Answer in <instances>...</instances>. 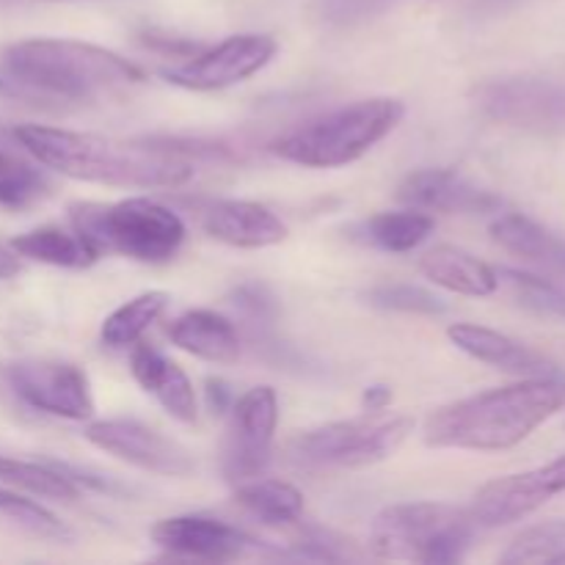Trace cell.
<instances>
[{"instance_id": "6da1fadb", "label": "cell", "mask_w": 565, "mask_h": 565, "mask_svg": "<svg viewBox=\"0 0 565 565\" xmlns=\"http://www.w3.org/2000/svg\"><path fill=\"white\" fill-rule=\"evenodd\" d=\"M141 81L143 72L119 53L77 39H22L0 50V97L39 108L81 105Z\"/></svg>"}, {"instance_id": "7a4b0ae2", "label": "cell", "mask_w": 565, "mask_h": 565, "mask_svg": "<svg viewBox=\"0 0 565 565\" xmlns=\"http://www.w3.org/2000/svg\"><path fill=\"white\" fill-rule=\"evenodd\" d=\"M20 147L33 160L81 182L114 188H180L193 177V163L171 141H116L64 127L20 125Z\"/></svg>"}, {"instance_id": "3957f363", "label": "cell", "mask_w": 565, "mask_h": 565, "mask_svg": "<svg viewBox=\"0 0 565 565\" xmlns=\"http://www.w3.org/2000/svg\"><path fill=\"white\" fill-rule=\"evenodd\" d=\"M563 406L565 379H522L436 408L423 439L439 450H511Z\"/></svg>"}, {"instance_id": "277c9868", "label": "cell", "mask_w": 565, "mask_h": 565, "mask_svg": "<svg viewBox=\"0 0 565 565\" xmlns=\"http://www.w3.org/2000/svg\"><path fill=\"white\" fill-rule=\"evenodd\" d=\"M403 116L406 105L395 97L359 99L274 138L270 152L307 169H340L364 158L375 143L384 141L401 125Z\"/></svg>"}, {"instance_id": "5b68a950", "label": "cell", "mask_w": 565, "mask_h": 565, "mask_svg": "<svg viewBox=\"0 0 565 565\" xmlns=\"http://www.w3.org/2000/svg\"><path fill=\"white\" fill-rule=\"evenodd\" d=\"M472 539L467 508L447 502H397L370 524V552L381 561L450 565L467 557Z\"/></svg>"}, {"instance_id": "8992f818", "label": "cell", "mask_w": 565, "mask_h": 565, "mask_svg": "<svg viewBox=\"0 0 565 565\" xmlns=\"http://www.w3.org/2000/svg\"><path fill=\"white\" fill-rule=\"evenodd\" d=\"M70 221L99 254H121L136 263H166L185 241L180 215L143 196L116 204L77 202L70 207Z\"/></svg>"}, {"instance_id": "52a82bcc", "label": "cell", "mask_w": 565, "mask_h": 565, "mask_svg": "<svg viewBox=\"0 0 565 565\" xmlns=\"http://www.w3.org/2000/svg\"><path fill=\"white\" fill-rule=\"evenodd\" d=\"M414 434L408 414L342 419L301 430L285 447V456L298 469H362L386 461Z\"/></svg>"}, {"instance_id": "ba28073f", "label": "cell", "mask_w": 565, "mask_h": 565, "mask_svg": "<svg viewBox=\"0 0 565 565\" xmlns=\"http://www.w3.org/2000/svg\"><path fill=\"white\" fill-rule=\"evenodd\" d=\"M483 116L544 136L565 132V83L555 77H500L475 92Z\"/></svg>"}, {"instance_id": "9c48e42d", "label": "cell", "mask_w": 565, "mask_h": 565, "mask_svg": "<svg viewBox=\"0 0 565 565\" xmlns=\"http://www.w3.org/2000/svg\"><path fill=\"white\" fill-rule=\"evenodd\" d=\"M276 425H279V397L270 386H254L230 408L221 469L230 483L259 478L274 456Z\"/></svg>"}, {"instance_id": "30bf717a", "label": "cell", "mask_w": 565, "mask_h": 565, "mask_svg": "<svg viewBox=\"0 0 565 565\" xmlns=\"http://www.w3.org/2000/svg\"><path fill=\"white\" fill-rule=\"evenodd\" d=\"M276 50L279 44L268 33H237L215 47L193 53L185 64L163 70V77L188 92H218L265 70Z\"/></svg>"}, {"instance_id": "8fae6325", "label": "cell", "mask_w": 565, "mask_h": 565, "mask_svg": "<svg viewBox=\"0 0 565 565\" xmlns=\"http://www.w3.org/2000/svg\"><path fill=\"white\" fill-rule=\"evenodd\" d=\"M11 390L31 408L61 419H88L94 414L92 384L72 362L22 359L6 367Z\"/></svg>"}, {"instance_id": "7c38bea8", "label": "cell", "mask_w": 565, "mask_h": 565, "mask_svg": "<svg viewBox=\"0 0 565 565\" xmlns=\"http://www.w3.org/2000/svg\"><path fill=\"white\" fill-rule=\"evenodd\" d=\"M86 439L97 450L163 478H188L196 469L191 452L180 441L138 419H99L88 425Z\"/></svg>"}, {"instance_id": "4fadbf2b", "label": "cell", "mask_w": 565, "mask_h": 565, "mask_svg": "<svg viewBox=\"0 0 565 565\" xmlns=\"http://www.w3.org/2000/svg\"><path fill=\"white\" fill-rule=\"evenodd\" d=\"M152 541L171 557L230 563L246 555L254 541L243 530L210 516H171L152 527Z\"/></svg>"}, {"instance_id": "5bb4252c", "label": "cell", "mask_w": 565, "mask_h": 565, "mask_svg": "<svg viewBox=\"0 0 565 565\" xmlns=\"http://www.w3.org/2000/svg\"><path fill=\"white\" fill-rule=\"evenodd\" d=\"M397 199L408 207L447 215H483L502 207L500 196L450 169L412 171L397 188Z\"/></svg>"}, {"instance_id": "9a60e30c", "label": "cell", "mask_w": 565, "mask_h": 565, "mask_svg": "<svg viewBox=\"0 0 565 565\" xmlns=\"http://www.w3.org/2000/svg\"><path fill=\"white\" fill-rule=\"evenodd\" d=\"M199 226L213 241L232 248H268L287 237V226L274 210L243 199H210L196 207Z\"/></svg>"}, {"instance_id": "2e32d148", "label": "cell", "mask_w": 565, "mask_h": 565, "mask_svg": "<svg viewBox=\"0 0 565 565\" xmlns=\"http://www.w3.org/2000/svg\"><path fill=\"white\" fill-rule=\"evenodd\" d=\"M447 337H450L458 351L478 359V362L491 364V367L502 370L508 375H519V379H563L561 364L546 359L544 353L533 351V348L522 345L513 337L502 334V331L475 323H452L447 329Z\"/></svg>"}, {"instance_id": "e0dca14e", "label": "cell", "mask_w": 565, "mask_h": 565, "mask_svg": "<svg viewBox=\"0 0 565 565\" xmlns=\"http://www.w3.org/2000/svg\"><path fill=\"white\" fill-rule=\"evenodd\" d=\"M550 497H555L546 486L541 469L522 475H505V478H497L491 483H486L483 489L475 494L472 505L467 508L469 516H472L475 527H505V524L519 522V519L530 516L533 511H539Z\"/></svg>"}, {"instance_id": "ac0fdd59", "label": "cell", "mask_w": 565, "mask_h": 565, "mask_svg": "<svg viewBox=\"0 0 565 565\" xmlns=\"http://www.w3.org/2000/svg\"><path fill=\"white\" fill-rule=\"evenodd\" d=\"M130 373L138 381V386L163 406V412L169 417L185 425L196 423V392H193L191 379H188L180 364L163 356L154 345H147V342L138 340L130 353Z\"/></svg>"}, {"instance_id": "d6986e66", "label": "cell", "mask_w": 565, "mask_h": 565, "mask_svg": "<svg viewBox=\"0 0 565 565\" xmlns=\"http://www.w3.org/2000/svg\"><path fill=\"white\" fill-rule=\"evenodd\" d=\"M169 340L180 351L213 364H232L241 356V337L224 315L213 309H191L169 326Z\"/></svg>"}, {"instance_id": "ffe728a7", "label": "cell", "mask_w": 565, "mask_h": 565, "mask_svg": "<svg viewBox=\"0 0 565 565\" xmlns=\"http://www.w3.org/2000/svg\"><path fill=\"white\" fill-rule=\"evenodd\" d=\"M419 270L434 285L469 298H486L500 287V274L483 259L456 246H436L419 259Z\"/></svg>"}, {"instance_id": "44dd1931", "label": "cell", "mask_w": 565, "mask_h": 565, "mask_svg": "<svg viewBox=\"0 0 565 565\" xmlns=\"http://www.w3.org/2000/svg\"><path fill=\"white\" fill-rule=\"evenodd\" d=\"M20 257L36 259V263L55 265V268H88L99 259V252L75 230L61 226H39V230L17 235L11 241Z\"/></svg>"}, {"instance_id": "7402d4cb", "label": "cell", "mask_w": 565, "mask_h": 565, "mask_svg": "<svg viewBox=\"0 0 565 565\" xmlns=\"http://www.w3.org/2000/svg\"><path fill=\"white\" fill-rule=\"evenodd\" d=\"M235 505L268 527L296 524L303 513V494L287 480L252 478L237 483Z\"/></svg>"}, {"instance_id": "603a6c76", "label": "cell", "mask_w": 565, "mask_h": 565, "mask_svg": "<svg viewBox=\"0 0 565 565\" xmlns=\"http://www.w3.org/2000/svg\"><path fill=\"white\" fill-rule=\"evenodd\" d=\"M491 237L505 252L541 265H565V243L557 241L539 221L522 213H505L491 224Z\"/></svg>"}, {"instance_id": "cb8c5ba5", "label": "cell", "mask_w": 565, "mask_h": 565, "mask_svg": "<svg viewBox=\"0 0 565 565\" xmlns=\"http://www.w3.org/2000/svg\"><path fill=\"white\" fill-rule=\"evenodd\" d=\"M434 215L425 213V210L408 207L395 210V213L373 215V218H367L359 226V235H362L370 246L381 248V252L406 254L414 252L417 246H423L430 237V232H434Z\"/></svg>"}, {"instance_id": "d4e9b609", "label": "cell", "mask_w": 565, "mask_h": 565, "mask_svg": "<svg viewBox=\"0 0 565 565\" xmlns=\"http://www.w3.org/2000/svg\"><path fill=\"white\" fill-rule=\"evenodd\" d=\"M169 301V292L163 290H149L130 298V301L121 303L119 309H114V312L105 318L99 337H103L105 345L116 348V351H119V348H132L143 334H147L149 326L166 312Z\"/></svg>"}, {"instance_id": "484cf974", "label": "cell", "mask_w": 565, "mask_h": 565, "mask_svg": "<svg viewBox=\"0 0 565 565\" xmlns=\"http://www.w3.org/2000/svg\"><path fill=\"white\" fill-rule=\"evenodd\" d=\"M505 565H550L565 563V519L533 524L522 530L500 555Z\"/></svg>"}, {"instance_id": "4316f807", "label": "cell", "mask_w": 565, "mask_h": 565, "mask_svg": "<svg viewBox=\"0 0 565 565\" xmlns=\"http://www.w3.org/2000/svg\"><path fill=\"white\" fill-rule=\"evenodd\" d=\"M0 483L17 486L44 500H75L77 486L53 463L20 461V458L0 456Z\"/></svg>"}, {"instance_id": "83f0119b", "label": "cell", "mask_w": 565, "mask_h": 565, "mask_svg": "<svg viewBox=\"0 0 565 565\" xmlns=\"http://www.w3.org/2000/svg\"><path fill=\"white\" fill-rule=\"evenodd\" d=\"M370 307L386 309V312H406V315H445L447 303L439 296L417 285H379L364 292Z\"/></svg>"}, {"instance_id": "f1b7e54d", "label": "cell", "mask_w": 565, "mask_h": 565, "mask_svg": "<svg viewBox=\"0 0 565 565\" xmlns=\"http://www.w3.org/2000/svg\"><path fill=\"white\" fill-rule=\"evenodd\" d=\"M502 276H505L508 285L513 287V292H516L522 307L533 309V312L539 315H546V318L565 320V292L561 287H555L552 281L539 279V276L533 274H524V270L505 268Z\"/></svg>"}, {"instance_id": "f546056e", "label": "cell", "mask_w": 565, "mask_h": 565, "mask_svg": "<svg viewBox=\"0 0 565 565\" xmlns=\"http://www.w3.org/2000/svg\"><path fill=\"white\" fill-rule=\"evenodd\" d=\"M0 513L14 519L20 527L31 530V533L36 535H44V539H66V535H70L64 524H61L53 513L44 511L39 502L14 494V491L0 489Z\"/></svg>"}, {"instance_id": "4dcf8cb0", "label": "cell", "mask_w": 565, "mask_h": 565, "mask_svg": "<svg viewBox=\"0 0 565 565\" xmlns=\"http://www.w3.org/2000/svg\"><path fill=\"white\" fill-rule=\"evenodd\" d=\"M207 390H204V397H207V406L213 414H226L232 408V392L230 386L221 379H207Z\"/></svg>"}, {"instance_id": "1f68e13d", "label": "cell", "mask_w": 565, "mask_h": 565, "mask_svg": "<svg viewBox=\"0 0 565 565\" xmlns=\"http://www.w3.org/2000/svg\"><path fill=\"white\" fill-rule=\"evenodd\" d=\"M390 403H392V390H390V386H384V384L367 386V390H364V395H362L364 412H370V414L384 412Z\"/></svg>"}, {"instance_id": "d6a6232c", "label": "cell", "mask_w": 565, "mask_h": 565, "mask_svg": "<svg viewBox=\"0 0 565 565\" xmlns=\"http://www.w3.org/2000/svg\"><path fill=\"white\" fill-rule=\"evenodd\" d=\"M541 475H544L546 486H550L552 494H563L565 491V456L555 458L552 463L541 467Z\"/></svg>"}, {"instance_id": "836d02e7", "label": "cell", "mask_w": 565, "mask_h": 565, "mask_svg": "<svg viewBox=\"0 0 565 565\" xmlns=\"http://www.w3.org/2000/svg\"><path fill=\"white\" fill-rule=\"evenodd\" d=\"M22 270V263H20V254L14 252V248H6L0 246V281L3 279H14L17 274Z\"/></svg>"}, {"instance_id": "e575fe53", "label": "cell", "mask_w": 565, "mask_h": 565, "mask_svg": "<svg viewBox=\"0 0 565 565\" xmlns=\"http://www.w3.org/2000/svg\"><path fill=\"white\" fill-rule=\"evenodd\" d=\"M14 163H17V158H11V154L0 152V180H3V177L9 174L11 169H14Z\"/></svg>"}, {"instance_id": "d590c367", "label": "cell", "mask_w": 565, "mask_h": 565, "mask_svg": "<svg viewBox=\"0 0 565 565\" xmlns=\"http://www.w3.org/2000/svg\"><path fill=\"white\" fill-rule=\"evenodd\" d=\"M44 3H55V0H44Z\"/></svg>"}]
</instances>
